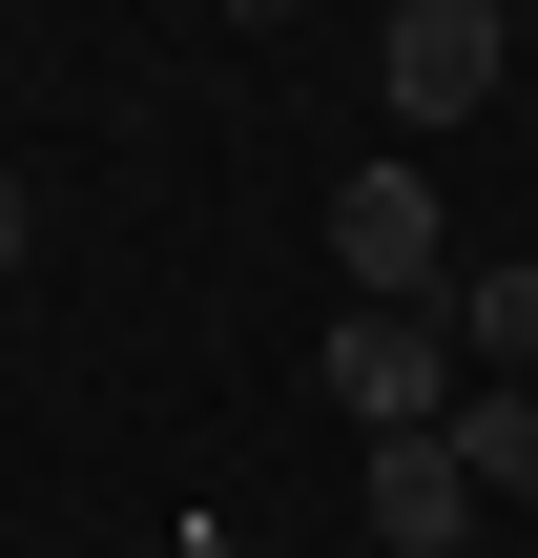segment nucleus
Segmentation results:
<instances>
[{"label":"nucleus","instance_id":"7ed1b4c3","mask_svg":"<svg viewBox=\"0 0 538 558\" xmlns=\"http://www.w3.org/2000/svg\"><path fill=\"white\" fill-rule=\"evenodd\" d=\"M332 269H352V311H456L435 186H415V166H352V186H332Z\"/></svg>","mask_w":538,"mask_h":558},{"label":"nucleus","instance_id":"20e7f679","mask_svg":"<svg viewBox=\"0 0 538 558\" xmlns=\"http://www.w3.org/2000/svg\"><path fill=\"white\" fill-rule=\"evenodd\" d=\"M373 538H394V558H456V538H477V476H456V435H394V456H373Z\"/></svg>","mask_w":538,"mask_h":558},{"label":"nucleus","instance_id":"f257e3e1","mask_svg":"<svg viewBox=\"0 0 538 558\" xmlns=\"http://www.w3.org/2000/svg\"><path fill=\"white\" fill-rule=\"evenodd\" d=\"M498 62H518V21H498V0H394V21H373V104H394L415 145H435V124H477V104H498Z\"/></svg>","mask_w":538,"mask_h":558},{"label":"nucleus","instance_id":"423d86ee","mask_svg":"<svg viewBox=\"0 0 538 558\" xmlns=\"http://www.w3.org/2000/svg\"><path fill=\"white\" fill-rule=\"evenodd\" d=\"M456 476L477 497H538V393H456Z\"/></svg>","mask_w":538,"mask_h":558},{"label":"nucleus","instance_id":"39448f33","mask_svg":"<svg viewBox=\"0 0 538 558\" xmlns=\"http://www.w3.org/2000/svg\"><path fill=\"white\" fill-rule=\"evenodd\" d=\"M435 331H456V373H477V352H498V373H538V248H518V269H477Z\"/></svg>","mask_w":538,"mask_h":558},{"label":"nucleus","instance_id":"f03ea898","mask_svg":"<svg viewBox=\"0 0 538 558\" xmlns=\"http://www.w3.org/2000/svg\"><path fill=\"white\" fill-rule=\"evenodd\" d=\"M311 393H332L373 456H394V435H456V331H435V311H352V331L311 352Z\"/></svg>","mask_w":538,"mask_h":558},{"label":"nucleus","instance_id":"0eeeda50","mask_svg":"<svg viewBox=\"0 0 538 558\" xmlns=\"http://www.w3.org/2000/svg\"><path fill=\"white\" fill-rule=\"evenodd\" d=\"M21 248H41V207H21V166H0V269H21Z\"/></svg>","mask_w":538,"mask_h":558}]
</instances>
